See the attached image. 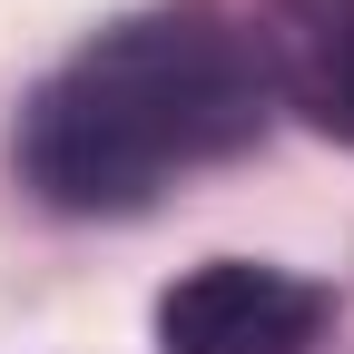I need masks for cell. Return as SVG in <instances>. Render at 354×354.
Here are the masks:
<instances>
[{"mask_svg":"<svg viewBox=\"0 0 354 354\" xmlns=\"http://www.w3.org/2000/svg\"><path fill=\"white\" fill-rule=\"evenodd\" d=\"M256 39L227 10H138L39 79L20 118V167L59 216H128L158 187L256 148L266 128Z\"/></svg>","mask_w":354,"mask_h":354,"instance_id":"cell-1","label":"cell"},{"mask_svg":"<svg viewBox=\"0 0 354 354\" xmlns=\"http://www.w3.org/2000/svg\"><path fill=\"white\" fill-rule=\"evenodd\" d=\"M325 315H335V295L315 276L216 256L158 295V354H305L325 335Z\"/></svg>","mask_w":354,"mask_h":354,"instance_id":"cell-2","label":"cell"},{"mask_svg":"<svg viewBox=\"0 0 354 354\" xmlns=\"http://www.w3.org/2000/svg\"><path fill=\"white\" fill-rule=\"evenodd\" d=\"M256 69L305 128L354 148V0H266L256 10Z\"/></svg>","mask_w":354,"mask_h":354,"instance_id":"cell-3","label":"cell"}]
</instances>
